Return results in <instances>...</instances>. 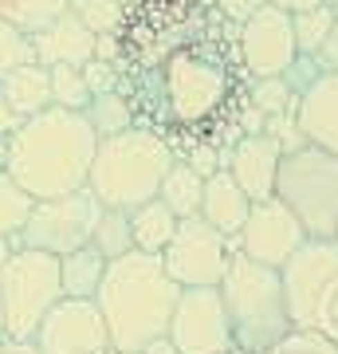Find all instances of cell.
Masks as SVG:
<instances>
[{
  "label": "cell",
  "instance_id": "1",
  "mask_svg": "<svg viewBox=\"0 0 338 354\" xmlns=\"http://www.w3.org/2000/svg\"><path fill=\"white\" fill-rule=\"evenodd\" d=\"M118 44V95L138 127L173 150L213 142L228 127L240 134L252 75L240 59V24L213 0H130Z\"/></svg>",
  "mask_w": 338,
  "mask_h": 354
},
{
  "label": "cell",
  "instance_id": "2",
  "mask_svg": "<svg viewBox=\"0 0 338 354\" xmlns=\"http://www.w3.org/2000/svg\"><path fill=\"white\" fill-rule=\"evenodd\" d=\"M95 153H99V134L87 122V114L48 106L24 118L20 130L8 138L4 169L24 193H32L36 201H48L87 185Z\"/></svg>",
  "mask_w": 338,
  "mask_h": 354
},
{
  "label": "cell",
  "instance_id": "3",
  "mask_svg": "<svg viewBox=\"0 0 338 354\" xmlns=\"http://www.w3.org/2000/svg\"><path fill=\"white\" fill-rule=\"evenodd\" d=\"M177 295H181V288L169 279L162 256L134 248V252L111 260L95 304H99L102 319H106L114 351L142 354L150 342L165 339Z\"/></svg>",
  "mask_w": 338,
  "mask_h": 354
},
{
  "label": "cell",
  "instance_id": "4",
  "mask_svg": "<svg viewBox=\"0 0 338 354\" xmlns=\"http://www.w3.org/2000/svg\"><path fill=\"white\" fill-rule=\"evenodd\" d=\"M173 162H177V150L162 134H153L146 127H130L122 134L99 138V153H95L87 185L106 209H126L130 213V209L158 197Z\"/></svg>",
  "mask_w": 338,
  "mask_h": 354
},
{
  "label": "cell",
  "instance_id": "5",
  "mask_svg": "<svg viewBox=\"0 0 338 354\" xmlns=\"http://www.w3.org/2000/svg\"><path fill=\"white\" fill-rule=\"evenodd\" d=\"M220 295H225L240 351L263 354L267 346H276L279 339H288L295 330L279 268L260 264V260L244 256L240 248L232 252V264H228L225 279H220Z\"/></svg>",
  "mask_w": 338,
  "mask_h": 354
},
{
  "label": "cell",
  "instance_id": "6",
  "mask_svg": "<svg viewBox=\"0 0 338 354\" xmlns=\"http://www.w3.org/2000/svg\"><path fill=\"white\" fill-rule=\"evenodd\" d=\"M291 323L338 342V241L307 236L299 252L279 268Z\"/></svg>",
  "mask_w": 338,
  "mask_h": 354
},
{
  "label": "cell",
  "instance_id": "7",
  "mask_svg": "<svg viewBox=\"0 0 338 354\" xmlns=\"http://www.w3.org/2000/svg\"><path fill=\"white\" fill-rule=\"evenodd\" d=\"M276 197L299 216L307 236H338V153L319 146L283 153Z\"/></svg>",
  "mask_w": 338,
  "mask_h": 354
},
{
  "label": "cell",
  "instance_id": "8",
  "mask_svg": "<svg viewBox=\"0 0 338 354\" xmlns=\"http://www.w3.org/2000/svg\"><path fill=\"white\" fill-rule=\"evenodd\" d=\"M59 299V256L39 248H16L12 260L0 268V311L8 339H36L44 315Z\"/></svg>",
  "mask_w": 338,
  "mask_h": 354
},
{
  "label": "cell",
  "instance_id": "9",
  "mask_svg": "<svg viewBox=\"0 0 338 354\" xmlns=\"http://www.w3.org/2000/svg\"><path fill=\"white\" fill-rule=\"evenodd\" d=\"M102 216V201L91 193V185L63 197L36 201L28 213V225L20 228V248H39L51 256H67L75 248H87L95 236V225Z\"/></svg>",
  "mask_w": 338,
  "mask_h": 354
},
{
  "label": "cell",
  "instance_id": "10",
  "mask_svg": "<svg viewBox=\"0 0 338 354\" xmlns=\"http://www.w3.org/2000/svg\"><path fill=\"white\" fill-rule=\"evenodd\" d=\"M232 252H236V241L197 213L177 225L169 248L162 252V264L177 288H220Z\"/></svg>",
  "mask_w": 338,
  "mask_h": 354
},
{
  "label": "cell",
  "instance_id": "11",
  "mask_svg": "<svg viewBox=\"0 0 338 354\" xmlns=\"http://www.w3.org/2000/svg\"><path fill=\"white\" fill-rule=\"evenodd\" d=\"M169 342L177 354H232L236 335L220 288H181L169 319Z\"/></svg>",
  "mask_w": 338,
  "mask_h": 354
},
{
  "label": "cell",
  "instance_id": "12",
  "mask_svg": "<svg viewBox=\"0 0 338 354\" xmlns=\"http://www.w3.org/2000/svg\"><path fill=\"white\" fill-rule=\"evenodd\" d=\"M39 354H114L111 330L95 299H59L39 323Z\"/></svg>",
  "mask_w": 338,
  "mask_h": 354
},
{
  "label": "cell",
  "instance_id": "13",
  "mask_svg": "<svg viewBox=\"0 0 338 354\" xmlns=\"http://www.w3.org/2000/svg\"><path fill=\"white\" fill-rule=\"evenodd\" d=\"M295 24L291 12L279 4H263L260 12L240 24V59L252 79H272L283 75L295 64Z\"/></svg>",
  "mask_w": 338,
  "mask_h": 354
},
{
  "label": "cell",
  "instance_id": "14",
  "mask_svg": "<svg viewBox=\"0 0 338 354\" xmlns=\"http://www.w3.org/2000/svg\"><path fill=\"white\" fill-rule=\"evenodd\" d=\"M303 244H307V228L299 225V216L291 213L279 197L252 201V213L236 236L240 252L267 264V268H283Z\"/></svg>",
  "mask_w": 338,
  "mask_h": 354
},
{
  "label": "cell",
  "instance_id": "15",
  "mask_svg": "<svg viewBox=\"0 0 338 354\" xmlns=\"http://www.w3.org/2000/svg\"><path fill=\"white\" fill-rule=\"evenodd\" d=\"M279 162H283V146L272 134H244L232 142L225 169L252 201H267V197H276Z\"/></svg>",
  "mask_w": 338,
  "mask_h": 354
},
{
  "label": "cell",
  "instance_id": "16",
  "mask_svg": "<svg viewBox=\"0 0 338 354\" xmlns=\"http://www.w3.org/2000/svg\"><path fill=\"white\" fill-rule=\"evenodd\" d=\"M295 122L307 146L338 153V71H323L295 102Z\"/></svg>",
  "mask_w": 338,
  "mask_h": 354
},
{
  "label": "cell",
  "instance_id": "17",
  "mask_svg": "<svg viewBox=\"0 0 338 354\" xmlns=\"http://www.w3.org/2000/svg\"><path fill=\"white\" fill-rule=\"evenodd\" d=\"M32 48H36V64L44 67H87L95 59V32L67 8L59 20H51L44 32L32 36Z\"/></svg>",
  "mask_w": 338,
  "mask_h": 354
},
{
  "label": "cell",
  "instance_id": "18",
  "mask_svg": "<svg viewBox=\"0 0 338 354\" xmlns=\"http://www.w3.org/2000/svg\"><path fill=\"white\" fill-rule=\"evenodd\" d=\"M252 213V197L240 189L228 169H216L213 177H205V197H200V216L213 228H220L225 236L236 241L244 221Z\"/></svg>",
  "mask_w": 338,
  "mask_h": 354
},
{
  "label": "cell",
  "instance_id": "19",
  "mask_svg": "<svg viewBox=\"0 0 338 354\" xmlns=\"http://www.w3.org/2000/svg\"><path fill=\"white\" fill-rule=\"evenodd\" d=\"M111 260L87 244V248H75V252L59 256V283H63V299H95L102 288V276H106Z\"/></svg>",
  "mask_w": 338,
  "mask_h": 354
},
{
  "label": "cell",
  "instance_id": "20",
  "mask_svg": "<svg viewBox=\"0 0 338 354\" xmlns=\"http://www.w3.org/2000/svg\"><path fill=\"white\" fill-rule=\"evenodd\" d=\"M0 91H4V99L12 102V111L20 118H32V114L51 106V71L32 59V64L16 67L12 75L0 83Z\"/></svg>",
  "mask_w": 338,
  "mask_h": 354
},
{
  "label": "cell",
  "instance_id": "21",
  "mask_svg": "<svg viewBox=\"0 0 338 354\" xmlns=\"http://www.w3.org/2000/svg\"><path fill=\"white\" fill-rule=\"evenodd\" d=\"M177 221L173 209L162 201V197H153V201L138 205V209H130V228H134V248L138 252H150V256H162L169 248L177 232Z\"/></svg>",
  "mask_w": 338,
  "mask_h": 354
},
{
  "label": "cell",
  "instance_id": "22",
  "mask_svg": "<svg viewBox=\"0 0 338 354\" xmlns=\"http://www.w3.org/2000/svg\"><path fill=\"white\" fill-rule=\"evenodd\" d=\"M158 197H162L169 209H173L177 221L197 216V213H200V197H205V177H200L197 169L185 162V158H177V162L169 165V174H165Z\"/></svg>",
  "mask_w": 338,
  "mask_h": 354
},
{
  "label": "cell",
  "instance_id": "23",
  "mask_svg": "<svg viewBox=\"0 0 338 354\" xmlns=\"http://www.w3.org/2000/svg\"><path fill=\"white\" fill-rule=\"evenodd\" d=\"M67 8H71V0H0V20H8L28 36H36L51 20H59Z\"/></svg>",
  "mask_w": 338,
  "mask_h": 354
},
{
  "label": "cell",
  "instance_id": "24",
  "mask_svg": "<svg viewBox=\"0 0 338 354\" xmlns=\"http://www.w3.org/2000/svg\"><path fill=\"white\" fill-rule=\"evenodd\" d=\"M91 244H95L106 260H118V256L134 252V228H130V213H126V209H106V205H102V216H99V225H95Z\"/></svg>",
  "mask_w": 338,
  "mask_h": 354
},
{
  "label": "cell",
  "instance_id": "25",
  "mask_svg": "<svg viewBox=\"0 0 338 354\" xmlns=\"http://www.w3.org/2000/svg\"><path fill=\"white\" fill-rule=\"evenodd\" d=\"M335 8L330 4H314V8H299V12H291V24H295V48L299 55H319L330 36V28H335Z\"/></svg>",
  "mask_w": 338,
  "mask_h": 354
},
{
  "label": "cell",
  "instance_id": "26",
  "mask_svg": "<svg viewBox=\"0 0 338 354\" xmlns=\"http://www.w3.org/2000/svg\"><path fill=\"white\" fill-rule=\"evenodd\" d=\"M83 114H87V122L95 127L99 138H111V134H122V130L138 127V122H134V111H130V102H126L118 91H111V95H95Z\"/></svg>",
  "mask_w": 338,
  "mask_h": 354
},
{
  "label": "cell",
  "instance_id": "27",
  "mask_svg": "<svg viewBox=\"0 0 338 354\" xmlns=\"http://www.w3.org/2000/svg\"><path fill=\"white\" fill-rule=\"evenodd\" d=\"M295 91L288 87L283 75H272V79H252L248 83V106L260 111L263 118H276V114H295Z\"/></svg>",
  "mask_w": 338,
  "mask_h": 354
},
{
  "label": "cell",
  "instance_id": "28",
  "mask_svg": "<svg viewBox=\"0 0 338 354\" xmlns=\"http://www.w3.org/2000/svg\"><path fill=\"white\" fill-rule=\"evenodd\" d=\"M32 205H36V197L20 189L8 169H0V236H20Z\"/></svg>",
  "mask_w": 338,
  "mask_h": 354
},
{
  "label": "cell",
  "instance_id": "29",
  "mask_svg": "<svg viewBox=\"0 0 338 354\" xmlns=\"http://www.w3.org/2000/svg\"><path fill=\"white\" fill-rule=\"evenodd\" d=\"M51 71V106H63V111H87L91 106V87L83 79V67H48Z\"/></svg>",
  "mask_w": 338,
  "mask_h": 354
},
{
  "label": "cell",
  "instance_id": "30",
  "mask_svg": "<svg viewBox=\"0 0 338 354\" xmlns=\"http://www.w3.org/2000/svg\"><path fill=\"white\" fill-rule=\"evenodd\" d=\"M71 12H75L95 36H106V32H118V28H122L126 0H71Z\"/></svg>",
  "mask_w": 338,
  "mask_h": 354
},
{
  "label": "cell",
  "instance_id": "31",
  "mask_svg": "<svg viewBox=\"0 0 338 354\" xmlns=\"http://www.w3.org/2000/svg\"><path fill=\"white\" fill-rule=\"evenodd\" d=\"M36 59V48H32V36L12 28L8 20H0V83L12 75L16 67H24Z\"/></svg>",
  "mask_w": 338,
  "mask_h": 354
},
{
  "label": "cell",
  "instance_id": "32",
  "mask_svg": "<svg viewBox=\"0 0 338 354\" xmlns=\"http://www.w3.org/2000/svg\"><path fill=\"white\" fill-rule=\"evenodd\" d=\"M263 354H338V342H330L326 335H314V330L295 327L288 339H279L276 346H267Z\"/></svg>",
  "mask_w": 338,
  "mask_h": 354
},
{
  "label": "cell",
  "instance_id": "33",
  "mask_svg": "<svg viewBox=\"0 0 338 354\" xmlns=\"http://www.w3.org/2000/svg\"><path fill=\"white\" fill-rule=\"evenodd\" d=\"M323 75V67H319V59H314V55H295V64L288 67V71H283V79H288V87L295 91V99H299L303 91L311 87L314 79Z\"/></svg>",
  "mask_w": 338,
  "mask_h": 354
},
{
  "label": "cell",
  "instance_id": "34",
  "mask_svg": "<svg viewBox=\"0 0 338 354\" xmlns=\"http://www.w3.org/2000/svg\"><path fill=\"white\" fill-rule=\"evenodd\" d=\"M83 79H87L91 95H111V91H118V67L106 64V59H91L83 67Z\"/></svg>",
  "mask_w": 338,
  "mask_h": 354
},
{
  "label": "cell",
  "instance_id": "35",
  "mask_svg": "<svg viewBox=\"0 0 338 354\" xmlns=\"http://www.w3.org/2000/svg\"><path fill=\"white\" fill-rule=\"evenodd\" d=\"M213 4L220 8V16H225V20L244 24V20H252V16L260 12L263 4H272V0H213Z\"/></svg>",
  "mask_w": 338,
  "mask_h": 354
},
{
  "label": "cell",
  "instance_id": "36",
  "mask_svg": "<svg viewBox=\"0 0 338 354\" xmlns=\"http://www.w3.org/2000/svg\"><path fill=\"white\" fill-rule=\"evenodd\" d=\"M20 122H24V118H20V114L12 111V102L4 99V91H0V142L12 138L16 130H20Z\"/></svg>",
  "mask_w": 338,
  "mask_h": 354
},
{
  "label": "cell",
  "instance_id": "37",
  "mask_svg": "<svg viewBox=\"0 0 338 354\" xmlns=\"http://www.w3.org/2000/svg\"><path fill=\"white\" fill-rule=\"evenodd\" d=\"M314 59H319V67H323V71H338V16H335V28H330V36H326L323 51H319Z\"/></svg>",
  "mask_w": 338,
  "mask_h": 354
},
{
  "label": "cell",
  "instance_id": "38",
  "mask_svg": "<svg viewBox=\"0 0 338 354\" xmlns=\"http://www.w3.org/2000/svg\"><path fill=\"white\" fill-rule=\"evenodd\" d=\"M0 354H39V346L32 339H8L0 346Z\"/></svg>",
  "mask_w": 338,
  "mask_h": 354
},
{
  "label": "cell",
  "instance_id": "39",
  "mask_svg": "<svg viewBox=\"0 0 338 354\" xmlns=\"http://www.w3.org/2000/svg\"><path fill=\"white\" fill-rule=\"evenodd\" d=\"M20 248V236H0V268L12 260V252Z\"/></svg>",
  "mask_w": 338,
  "mask_h": 354
},
{
  "label": "cell",
  "instance_id": "40",
  "mask_svg": "<svg viewBox=\"0 0 338 354\" xmlns=\"http://www.w3.org/2000/svg\"><path fill=\"white\" fill-rule=\"evenodd\" d=\"M279 8H288V12H299V8H314V4H326V0H272Z\"/></svg>",
  "mask_w": 338,
  "mask_h": 354
},
{
  "label": "cell",
  "instance_id": "41",
  "mask_svg": "<svg viewBox=\"0 0 338 354\" xmlns=\"http://www.w3.org/2000/svg\"><path fill=\"white\" fill-rule=\"evenodd\" d=\"M142 354H177V351H173V342H169V335H165V339L150 342V346H146Z\"/></svg>",
  "mask_w": 338,
  "mask_h": 354
},
{
  "label": "cell",
  "instance_id": "42",
  "mask_svg": "<svg viewBox=\"0 0 338 354\" xmlns=\"http://www.w3.org/2000/svg\"><path fill=\"white\" fill-rule=\"evenodd\" d=\"M8 342V327H4V311H0V346Z\"/></svg>",
  "mask_w": 338,
  "mask_h": 354
},
{
  "label": "cell",
  "instance_id": "43",
  "mask_svg": "<svg viewBox=\"0 0 338 354\" xmlns=\"http://www.w3.org/2000/svg\"><path fill=\"white\" fill-rule=\"evenodd\" d=\"M4 162H8V142H0V169H4Z\"/></svg>",
  "mask_w": 338,
  "mask_h": 354
},
{
  "label": "cell",
  "instance_id": "44",
  "mask_svg": "<svg viewBox=\"0 0 338 354\" xmlns=\"http://www.w3.org/2000/svg\"><path fill=\"white\" fill-rule=\"evenodd\" d=\"M326 4H330V8H335V12H338V0H326Z\"/></svg>",
  "mask_w": 338,
  "mask_h": 354
},
{
  "label": "cell",
  "instance_id": "45",
  "mask_svg": "<svg viewBox=\"0 0 338 354\" xmlns=\"http://www.w3.org/2000/svg\"><path fill=\"white\" fill-rule=\"evenodd\" d=\"M232 354H248V351H240V346H236V351H232Z\"/></svg>",
  "mask_w": 338,
  "mask_h": 354
},
{
  "label": "cell",
  "instance_id": "46",
  "mask_svg": "<svg viewBox=\"0 0 338 354\" xmlns=\"http://www.w3.org/2000/svg\"><path fill=\"white\" fill-rule=\"evenodd\" d=\"M126 4H130V0H126Z\"/></svg>",
  "mask_w": 338,
  "mask_h": 354
},
{
  "label": "cell",
  "instance_id": "47",
  "mask_svg": "<svg viewBox=\"0 0 338 354\" xmlns=\"http://www.w3.org/2000/svg\"><path fill=\"white\" fill-rule=\"evenodd\" d=\"M335 241H338V236H335Z\"/></svg>",
  "mask_w": 338,
  "mask_h": 354
},
{
  "label": "cell",
  "instance_id": "48",
  "mask_svg": "<svg viewBox=\"0 0 338 354\" xmlns=\"http://www.w3.org/2000/svg\"><path fill=\"white\" fill-rule=\"evenodd\" d=\"M114 354H118V351H114Z\"/></svg>",
  "mask_w": 338,
  "mask_h": 354
}]
</instances>
